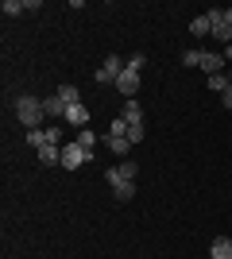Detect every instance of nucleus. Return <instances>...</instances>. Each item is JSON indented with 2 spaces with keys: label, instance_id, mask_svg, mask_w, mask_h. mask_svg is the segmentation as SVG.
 I'll list each match as a JSON object with an SVG mask.
<instances>
[{
  "label": "nucleus",
  "instance_id": "nucleus-19",
  "mask_svg": "<svg viewBox=\"0 0 232 259\" xmlns=\"http://www.w3.org/2000/svg\"><path fill=\"white\" fill-rule=\"evenodd\" d=\"M228 85H232V81H228V74H213V77H209V89H213V93H224Z\"/></svg>",
  "mask_w": 232,
  "mask_h": 259
},
{
  "label": "nucleus",
  "instance_id": "nucleus-9",
  "mask_svg": "<svg viewBox=\"0 0 232 259\" xmlns=\"http://www.w3.org/2000/svg\"><path fill=\"white\" fill-rule=\"evenodd\" d=\"M62 120H66V124H74V128L81 132V128H89V108H85V105H70Z\"/></svg>",
  "mask_w": 232,
  "mask_h": 259
},
{
  "label": "nucleus",
  "instance_id": "nucleus-10",
  "mask_svg": "<svg viewBox=\"0 0 232 259\" xmlns=\"http://www.w3.org/2000/svg\"><path fill=\"white\" fill-rule=\"evenodd\" d=\"M198 70H205V74H221V70H224V58H221V54H213V51H201V62H198Z\"/></svg>",
  "mask_w": 232,
  "mask_h": 259
},
{
  "label": "nucleus",
  "instance_id": "nucleus-17",
  "mask_svg": "<svg viewBox=\"0 0 232 259\" xmlns=\"http://www.w3.org/2000/svg\"><path fill=\"white\" fill-rule=\"evenodd\" d=\"M190 31H194V35H213L209 16H194V20H190Z\"/></svg>",
  "mask_w": 232,
  "mask_h": 259
},
{
  "label": "nucleus",
  "instance_id": "nucleus-8",
  "mask_svg": "<svg viewBox=\"0 0 232 259\" xmlns=\"http://www.w3.org/2000/svg\"><path fill=\"white\" fill-rule=\"evenodd\" d=\"M4 16H23V12H39V0H4L0 4Z\"/></svg>",
  "mask_w": 232,
  "mask_h": 259
},
{
  "label": "nucleus",
  "instance_id": "nucleus-12",
  "mask_svg": "<svg viewBox=\"0 0 232 259\" xmlns=\"http://www.w3.org/2000/svg\"><path fill=\"white\" fill-rule=\"evenodd\" d=\"M209 259H232V240L228 236H217L209 248Z\"/></svg>",
  "mask_w": 232,
  "mask_h": 259
},
{
  "label": "nucleus",
  "instance_id": "nucleus-16",
  "mask_svg": "<svg viewBox=\"0 0 232 259\" xmlns=\"http://www.w3.org/2000/svg\"><path fill=\"white\" fill-rule=\"evenodd\" d=\"M58 97H62V105H81V89L77 85H58Z\"/></svg>",
  "mask_w": 232,
  "mask_h": 259
},
{
  "label": "nucleus",
  "instance_id": "nucleus-26",
  "mask_svg": "<svg viewBox=\"0 0 232 259\" xmlns=\"http://www.w3.org/2000/svg\"><path fill=\"white\" fill-rule=\"evenodd\" d=\"M228 81H232V70H228Z\"/></svg>",
  "mask_w": 232,
  "mask_h": 259
},
{
  "label": "nucleus",
  "instance_id": "nucleus-3",
  "mask_svg": "<svg viewBox=\"0 0 232 259\" xmlns=\"http://www.w3.org/2000/svg\"><path fill=\"white\" fill-rule=\"evenodd\" d=\"M124 66H128V62H124L120 54H109V58H105V66L93 74V77H97V85H116V77L124 74Z\"/></svg>",
  "mask_w": 232,
  "mask_h": 259
},
{
  "label": "nucleus",
  "instance_id": "nucleus-24",
  "mask_svg": "<svg viewBox=\"0 0 232 259\" xmlns=\"http://www.w3.org/2000/svg\"><path fill=\"white\" fill-rule=\"evenodd\" d=\"M224 23H232V8H224Z\"/></svg>",
  "mask_w": 232,
  "mask_h": 259
},
{
  "label": "nucleus",
  "instance_id": "nucleus-25",
  "mask_svg": "<svg viewBox=\"0 0 232 259\" xmlns=\"http://www.w3.org/2000/svg\"><path fill=\"white\" fill-rule=\"evenodd\" d=\"M224 54H228V58H232V43H228V47H224Z\"/></svg>",
  "mask_w": 232,
  "mask_h": 259
},
{
  "label": "nucleus",
  "instance_id": "nucleus-5",
  "mask_svg": "<svg viewBox=\"0 0 232 259\" xmlns=\"http://www.w3.org/2000/svg\"><path fill=\"white\" fill-rule=\"evenodd\" d=\"M116 89H120L124 101H135V93H140V70H128V66H124V74L116 77Z\"/></svg>",
  "mask_w": 232,
  "mask_h": 259
},
{
  "label": "nucleus",
  "instance_id": "nucleus-20",
  "mask_svg": "<svg viewBox=\"0 0 232 259\" xmlns=\"http://www.w3.org/2000/svg\"><path fill=\"white\" fill-rule=\"evenodd\" d=\"M109 136H124V140H128V120H124V116H116V120L109 124Z\"/></svg>",
  "mask_w": 232,
  "mask_h": 259
},
{
  "label": "nucleus",
  "instance_id": "nucleus-13",
  "mask_svg": "<svg viewBox=\"0 0 232 259\" xmlns=\"http://www.w3.org/2000/svg\"><path fill=\"white\" fill-rule=\"evenodd\" d=\"M120 116L128 120V124H147V120H144V105H135V101H128V105H124Z\"/></svg>",
  "mask_w": 232,
  "mask_h": 259
},
{
  "label": "nucleus",
  "instance_id": "nucleus-22",
  "mask_svg": "<svg viewBox=\"0 0 232 259\" xmlns=\"http://www.w3.org/2000/svg\"><path fill=\"white\" fill-rule=\"evenodd\" d=\"M201 62V51H186L182 54V66H198Z\"/></svg>",
  "mask_w": 232,
  "mask_h": 259
},
{
  "label": "nucleus",
  "instance_id": "nucleus-18",
  "mask_svg": "<svg viewBox=\"0 0 232 259\" xmlns=\"http://www.w3.org/2000/svg\"><path fill=\"white\" fill-rule=\"evenodd\" d=\"M74 140L81 143V147H85L89 155H93V147H97V132H89V128H81V132H77V136H74Z\"/></svg>",
  "mask_w": 232,
  "mask_h": 259
},
{
  "label": "nucleus",
  "instance_id": "nucleus-6",
  "mask_svg": "<svg viewBox=\"0 0 232 259\" xmlns=\"http://www.w3.org/2000/svg\"><path fill=\"white\" fill-rule=\"evenodd\" d=\"M58 140H62V132H58V128H35V132H27V143H31L35 151L47 147V143H55V147H58Z\"/></svg>",
  "mask_w": 232,
  "mask_h": 259
},
{
  "label": "nucleus",
  "instance_id": "nucleus-4",
  "mask_svg": "<svg viewBox=\"0 0 232 259\" xmlns=\"http://www.w3.org/2000/svg\"><path fill=\"white\" fill-rule=\"evenodd\" d=\"M205 16H209V23H213V39L228 47L232 43V23H224V8H209Z\"/></svg>",
  "mask_w": 232,
  "mask_h": 259
},
{
  "label": "nucleus",
  "instance_id": "nucleus-1",
  "mask_svg": "<svg viewBox=\"0 0 232 259\" xmlns=\"http://www.w3.org/2000/svg\"><path fill=\"white\" fill-rule=\"evenodd\" d=\"M16 116H20V124L27 132H35V128H39V120L47 116V112H43V101H39V97H27V93L16 97Z\"/></svg>",
  "mask_w": 232,
  "mask_h": 259
},
{
  "label": "nucleus",
  "instance_id": "nucleus-14",
  "mask_svg": "<svg viewBox=\"0 0 232 259\" xmlns=\"http://www.w3.org/2000/svg\"><path fill=\"white\" fill-rule=\"evenodd\" d=\"M105 143H109V151L116 155V159H124V155L132 151V143L124 140V136H109V140H105Z\"/></svg>",
  "mask_w": 232,
  "mask_h": 259
},
{
  "label": "nucleus",
  "instance_id": "nucleus-11",
  "mask_svg": "<svg viewBox=\"0 0 232 259\" xmlns=\"http://www.w3.org/2000/svg\"><path fill=\"white\" fill-rule=\"evenodd\" d=\"M112 197H116V201H132L135 197V182H124V178H112Z\"/></svg>",
  "mask_w": 232,
  "mask_h": 259
},
{
  "label": "nucleus",
  "instance_id": "nucleus-7",
  "mask_svg": "<svg viewBox=\"0 0 232 259\" xmlns=\"http://www.w3.org/2000/svg\"><path fill=\"white\" fill-rule=\"evenodd\" d=\"M135 170H140V166H135L132 159H120L116 166H109V170H105V178H109V182H112V178H124V182H135Z\"/></svg>",
  "mask_w": 232,
  "mask_h": 259
},
{
  "label": "nucleus",
  "instance_id": "nucleus-21",
  "mask_svg": "<svg viewBox=\"0 0 232 259\" xmlns=\"http://www.w3.org/2000/svg\"><path fill=\"white\" fill-rule=\"evenodd\" d=\"M144 62H147V54H144V51H135L132 58H128V70H144Z\"/></svg>",
  "mask_w": 232,
  "mask_h": 259
},
{
  "label": "nucleus",
  "instance_id": "nucleus-23",
  "mask_svg": "<svg viewBox=\"0 0 232 259\" xmlns=\"http://www.w3.org/2000/svg\"><path fill=\"white\" fill-rule=\"evenodd\" d=\"M221 105H224V108H232V85H228V89L221 93Z\"/></svg>",
  "mask_w": 232,
  "mask_h": 259
},
{
  "label": "nucleus",
  "instance_id": "nucleus-15",
  "mask_svg": "<svg viewBox=\"0 0 232 259\" xmlns=\"http://www.w3.org/2000/svg\"><path fill=\"white\" fill-rule=\"evenodd\" d=\"M43 112H47V116H66L62 97H58V93H55V97H43Z\"/></svg>",
  "mask_w": 232,
  "mask_h": 259
},
{
  "label": "nucleus",
  "instance_id": "nucleus-2",
  "mask_svg": "<svg viewBox=\"0 0 232 259\" xmlns=\"http://www.w3.org/2000/svg\"><path fill=\"white\" fill-rule=\"evenodd\" d=\"M89 162H93V155H89V151H85V147H81L77 140H70L66 147H62V166H66V170H77V166H89Z\"/></svg>",
  "mask_w": 232,
  "mask_h": 259
}]
</instances>
